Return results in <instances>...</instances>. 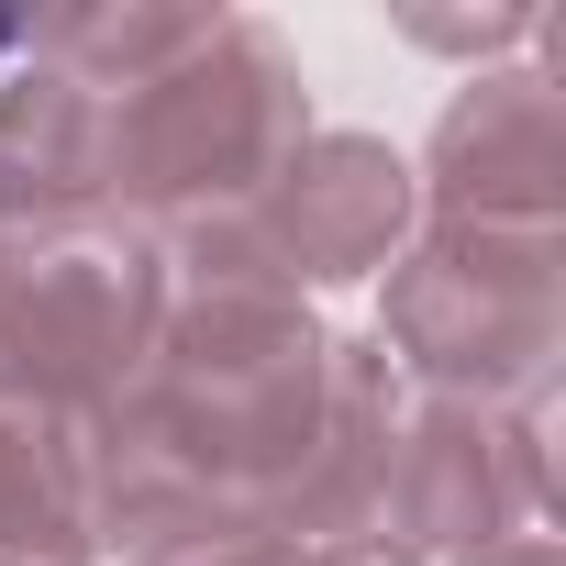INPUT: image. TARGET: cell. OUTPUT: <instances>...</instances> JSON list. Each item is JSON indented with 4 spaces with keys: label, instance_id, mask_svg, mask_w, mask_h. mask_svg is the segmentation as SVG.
I'll list each match as a JSON object with an SVG mask.
<instances>
[{
    "label": "cell",
    "instance_id": "4",
    "mask_svg": "<svg viewBox=\"0 0 566 566\" xmlns=\"http://www.w3.org/2000/svg\"><path fill=\"white\" fill-rule=\"evenodd\" d=\"M101 200V101L56 67L0 90V233L67 222Z\"/></svg>",
    "mask_w": 566,
    "mask_h": 566
},
{
    "label": "cell",
    "instance_id": "6",
    "mask_svg": "<svg viewBox=\"0 0 566 566\" xmlns=\"http://www.w3.org/2000/svg\"><path fill=\"white\" fill-rule=\"evenodd\" d=\"M23 34H34V23H12V12H0V56H12V45H23Z\"/></svg>",
    "mask_w": 566,
    "mask_h": 566
},
{
    "label": "cell",
    "instance_id": "1",
    "mask_svg": "<svg viewBox=\"0 0 566 566\" xmlns=\"http://www.w3.org/2000/svg\"><path fill=\"white\" fill-rule=\"evenodd\" d=\"M156 345V255L123 222H23L0 233V411H67L134 389Z\"/></svg>",
    "mask_w": 566,
    "mask_h": 566
},
{
    "label": "cell",
    "instance_id": "5",
    "mask_svg": "<svg viewBox=\"0 0 566 566\" xmlns=\"http://www.w3.org/2000/svg\"><path fill=\"white\" fill-rule=\"evenodd\" d=\"M555 156H566L555 90H544V78H478V101H455V123H444V189H455L467 167H489V178H478L444 222H544Z\"/></svg>",
    "mask_w": 566,
    "mask_h": 566
},
{
    "label": "cell",
    "instance_id": "3",
    "mask_svg": "<svg viewBox=\"0 0 566 566\" xmlns=\"http://www.w3.org/2000/svg\"><path fill=\"white\" fill-rule=\"evenodd\" d=\"M400 211H411V167L378 156V145H301L277 167V189L255 200L266 244L290 255V277H367L389 244H400Z\"/></svg>",
    "mask_w": 566,
    "mask_h": 566
},
{
    "label": "cell",
    "instance_id": "2",
    "mask_svg": "<svg viewBox=\"0 0 566 566\" xmlns=\"http://www.w3.org/2000/svg\"><path fill=\"white\" fill-rule=\"evenodd\" d=\"M400 345L433 378H544V334H555V233L544 222H444L411 266H400Z\"/></svg>",
    "mask_w": 566,
    "mask_h": 566
}]
</instances>
